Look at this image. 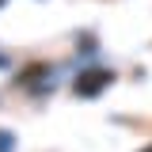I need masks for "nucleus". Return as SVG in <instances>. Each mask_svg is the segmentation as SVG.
I'll return each instance as SVG.
<instances>
[{"instance_id":"f257e3e1","label":"nucleus","mask_w":152,"mask_h":152,"mask_svg":"<svg viewBox=\"0 0 152 152\" xmlns=\"http://www.w3.org/2000/svg\"><path fill=\"white\" fill-rule=\"evenodd\" d=\"M107 84H110V72H103V69H91V72H84L80 80H76V95L91 99V95H99Z\"/></svg>"},{"instance_id":"f03ea898","label":"nucleus","mask_w":152,"mask_h":152,"mask_svg":"<svg viewBox=\"0 0 152 152\" xmlns=\"http://www.w3.org/2000/svg\"><path fill=\"white\" fill-rule=\"evenodd\" d=\"M145 152H152V148H145Z\"/></svg>"}]
</instances>
